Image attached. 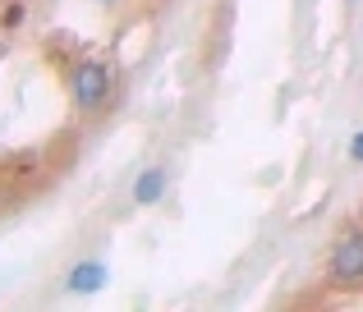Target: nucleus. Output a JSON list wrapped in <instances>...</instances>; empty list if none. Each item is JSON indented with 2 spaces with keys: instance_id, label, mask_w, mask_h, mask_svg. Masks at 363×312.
Listing matches in <instances>:
<instances>
[{
  "instance_id": "f257e3e1",
  "label": "nucleus",
  "mask_w": 363,
  "mask_h": 312,
  "mask_svg": "<svg viewBox=\"0 0 363 312\" xmlns=\"http://www.w3.org/2000/svg\"><path fill=\"white\" fill-rule=\"evenodd\" d=\"M331 280L340 289H359L363 285V234H345L331 253Z\"/></svg>"
},
{
  "instance_id": "f03ea898",
  "label": "nucleus",
  "mask_w": 363,
  "mask_h": 312,
  "mask_svg": "<svg viewBox=\"0 0 363 312\" xmlns=\"http://www.w3.org/2000/svg\"><path fill=\"white\" fill-rule=\"evenodd\" d=\"M111 92V69L101 60H83L79 69H74V101H79L83 110H97L101 101H106Z\"/></svg>"
},
{
  "instance_id": "7ed1b4c3",
  "label": "nucleus",
  "mask_w": 363,
  "mask_h": 312,
  "mask_svg": "<svg viewBox=\"0 0 363 312\" xmlns=\"http://www.w3.org/2000/svg\"><path fill=\"white\" fill-rule=\"evenodd\" d=\"M161 193H166V175H161V170H143L138 184H133V202L152 207V202H161Z\"/></svg>"
},
{
  "instance_id": "20e7f679",
  "label": "nucleus",
  "mask_w": 363,
  "mask_h": 312,
  "mask_svg": "<svg viewBox=\"0 0 363 312\" xmlns=\"http://www.w3.org/2000/svg\"><path fill=\"white\" fill-rule=\"evenodd\" d=\"M101 280H106V267H101V262H83V267L69 271V289L74 294H92V289H101Z\"/></svg>"
},
{
  "instance_id": "39448f33",
  "label": "nucleus",
  "mask_w": 363,
  "mask_h": 312,
  "mask_svg": "<svg viewBox=\"0 0 363 312\" xmlns=\"http://www.w3.org/2000/svg\"><path fill=\"white\" fill-rule=\"evenodd\" d=\"M350 161H354V166H363V129L350 138Z\"/></svg>"
},
{
  "instance_id": "423d86ee",
  "label": "nucleus",
  "mask_w": 363,
  "mask_h": 312,
  "mask_svg": "<svg viewBox=\"0 0 363 312\" xmlns=\"http://www.w3.org/2000/svg\"><path fill=\"white\" fill-rule=\"evenodd\" d=\"M18 23H23V5H9L5 9V28H18Z\"/></svg>"
},
{
  "instance_id": "0eeeda50",
  "label": "nucleus",
  "mask_w": 363,
  "mask_h": 312,
  "mask_svg": "<svg viewBox=\"0 0 363 312\" xmlns=\"http://www.w3.org/2000/svg\"><path fill=\"white\" fill-rule=\"evenodd\" d=\"M350 5H354V0H350Z\"/></svg>"
}]
</instances>
